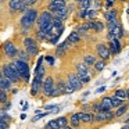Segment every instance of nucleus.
<instances>
[{
    "label": "nucleus",
    "instance_id": "obj_1",
    "mask_svg": "<svg viewBox=\"0 0 129 129\" xmlns=\"http://www.w3.org/2000/svg\"><path fill=\"white\" fill-rule=\"evenodd\" d=\"M38 15H39V9L34 7V9H28L25 13H22L17 22V26L20 28V35L28 36L29 32H32L35 29V24H36Z\"/></svg>",
    "mask_w": 129,
    "mask_h": 129
},
{
    "label": "nucleus",
    "instance_id": "obj_2",
    "mask_svg": "<svg viewBox=\"0 0 129 129\" xmlns=\"http://www.w3.org/2000/svg\"><path fill=\"white\" fill-rule=\"evenodd\" d=\"M10 64H11L13 67L15 68V71H17L18 76H20V81H21V85H22V86L28 85L29 81H31V64L20 61V60H17V58L11 60Z\"/></svg>",
    "mask_w": 129,
    "mask_h": 129
},
{
    "label": "nucleus",
    "instance_id": "obj_3",
    "mask_svg": "<svg viewBox=\"0 0 129 129\" xmlns=\"http://www.w3.org/2000/svg\"><path fill=\"white\" fill-rule=\"evenodd\" d=\"M21 45H22V49L29 54L31 58H36L40 54V45L36 39H35L32 35H28V36H24L22 40H21Z\"/></svg>",
    "mask_w": 129,
    "mask_h": 129
},
{
    "label": "nucleus",
    "instance_id": "obj_4",
    "mask_svg": "<svg viewBox=\"0 0 129 129\" xmlns=\"http://www.w3.org/2000/svg\"><path fill=\"white\" fill-rule=\"evenodd\" d=\"M0 70H2V74H3V78L7 79L9 82H11L14 86H20L21 81H20V76H18L15 68L10 64V61H3L0 64Z\"/></svg>",
    "mask_w": 129,
    "mask_h": 129
},
{
    "label": "nucleus",
    "instance_id": "obj_5",
    "mask_svg": "<svg viewBox=\"0 0 129 129\" xmlns=\"http://www.w3.org/2000/svg\"><path fill=\"white\" fill-rule=\"evenodd\" d=\"M20 46L14 42L13 39H7L2 45V56L6 58V61H11V60L17 58V53Z\"/></svg>",
    "mask_w": 129,
    "mask_h": 129
},
{
    "label": "nucleus",
    "instance_id": "obj_6",
    "mask_svg": "<svg viewBox=\"0 0 129 129\" xmlns=\"http://www.w3.org/2000/svg\"><path fill=\"white\" fill-rule=\"evenodd\" d=\"M56 86V79H54V75L51 72H47L43 79V85H42V94L45 97V100H49L50 97V93L53 90V87Z\"/></svg>",
    "mask_w": 129,
    "mask_h": 129
},
{
    "label": "nucleus",
    "instance_id": "obj_7",
    "mask_svg": "<svg viewBox=\"0 0 129 129\" xmlns=\"http://www.w3.org/2000/svg\"><path fill=\"white\" fill-rule=\"evenodd\" d=\"M64 76H65L67 82L71 85V86H72V89L75 90V92L83 89V83L81 82V79L78 78V75L75 74V71H74V70H71V71H64Z\"/></svg>",
    "mask_w": 129,
    "mask_h": 129
},
{
    "label": "nucleus",
    "instance_id": "obj_8",
    "mask_svg": "<svg viewBox=\"0 0 129 129\" xmlns=\"http://www.w3.org/2000/svg\"><path fill=\"white\" fill-rule=\"evenodd\" d=\"M94 51H96V57H99L100 60H103V61H108L110 58H111V53H110L108 50V46H107V43L104 42H97L94 45Z\"/></svg>",
    "mask_w": 129,
    "mask_h": 129
},
{
    "label": "nucleus",
    "instance_id": "obj_9",
    "mask_svg": "<svg viewBox=\"0 0 129 129\" xmlns=\"http://www.w3.org/2000/svg\"><path fill=\"white\" fill-rule=\"evenodd\" d=\"M51 21H53V14L50 11H47L46 9L42 10V11H39V15H38L36 24H35V29H39L42 26L49 25V24H51Z\"/></svg>",
    "mask_w": 129,
    "mask_h": 129
},
{
    "label": "nucleus",
    "instance_id": "obj_10",
    "mask_svg": "<svg viewBox=\"0 0 129 129\" xmlns=\"http://www.w3.org/2000/svg\"><path fill=\"white\" fill-rule=\"evenodd\" d=\"M67 6H68L67 0H47L46 2V10L50 11L51 14L58 11V10H61V9H64Z\"/></svg>",
    "mask_w": 129,
    "mask_h": 129
},
{
    "label": "nucleus",
    "instance_id": "obj_11",
    "mask_svg": "<svg viewBox=\"0 0 129 129\" xmlns=\"http://www.w3.org/2000/svg\"><path fill=\"white\" fill-rule=\"evenodd\" d=\"M72 46L74 45L70 42V40L65 39L61 45L57 46V49H56V58H64L65 54L68 53V50H70V47H72Z\"/></svg>",
    "mask_w": 129,
    "mask_h": 129
},
{
    "label": "nucleus",
    "instance_id": "obj_12",
    "mask_svg": "<svg viewBox=\"0 0 129 129\" xmlns=\"http://www.w3.org/2000/svg\"><path fill=\"white\" fill-rule=\"evenodd\" d=\"M107 46H108V50H110V53H111V57L112 56H118V54L122 51V45H121L119 39L110 40V42L107 43Z\"/></svg>",
    "mask_w": 129,
    "mask_h": 129
},
{
    "label": "nucleus",
    "instance_id": "obj_13",
    "mask_svg": "<svg viewBox=\"0 0 129 129\" xmlns=\"http://www.w3.org/2000/svg\"><path fill=\"white\" fill-rule=\"evenodd\" d=\"M9 13L11 14H21V6H22V0H10L6 4Z\"/></svg>",
    "mask_w": 129,
    "mask_h": 129
},
{
    "label": "nucleus",
    "instance_id": "obj_14",
    "mask_svg": "<svg viewBox=\"0 0 129 129\" xmlns=\"http://www.w3.org/2000/svg\"><path fill=\"white\" fill-rule=\"evenodd\" d=\"M56 87L58 89L60 94H65V86H67V79H65L64 75H61V74H57L56 78Z\"/></svg>",
    "mask_w": 129,
    "mask_h": 129
},
{
    "label": "nucleus",
    "instance_id": "obj_15",
    "mask_svg": "<svg viewBox=\"0 0 129 129\" xmlns=\"http://www.w3.org/2000/svg\"><path fill=\"white\" fill-rule=\"evenodd\" d=\"M119 10L118 9H110V10H107L106 11V14H104V18H106V21L107 22H115V21H118L119 20Z\"/></svg>",
    "mask_w": 129,
    "mask_h": 129
},
{
    "label": "nucleus",
    "instance_id": "obj_16",
    "mask_svg": "<svg viewBox=\"0 0 129 129\" xmlns=\"http://www.w3.org/2000/svg\"><path fill=\"white\" fill-rule=\"evenodd\" d=\"M79 118H81L82 125H93L94 123V114L93 112H81L79 111Z\"/></svg>",
    "mask_w": 129,
    "mask_h": 129
},
{
    "label": "nucleus",
    "instance_id": "obj_17",
    "mask_svg": "<svg viewBox=\"0 0 129 129\" xmlns=\"http://www.w3.org/2000/svg\"><path fill=\"white\" fill-rule=\"evenodd\" d=\"M68 118H70V126H72L74 129H81L82 128L81 118H79V111L70 114V115H68Z\"/></svg>",
    "mask_w": 129,
    "mask_h": 129
},
{
    "label": "nucleus",
    "instance_id": "obj_18",
    "mask_svg": "<svg viewBox=\"0 0 129 129\" xmlns=\"http://www.w3.org/2000/svg\"><path fill=\"white\" fill-rule=\"evenodd\" d=\"M99 101H100V106H101V111L104 112L112 111V104H111V97L110 96H103Z\"/></svg>",
    "mask_w": 129,
    "mask_h": 129
},
{
    "label": "nucleus",
    "instance_id": "obj_19",
    "mask_svg": "<svg viewBox=\"0 0 129 129\" xmlns=\"http://www.w3.org/2000/svg\"><path fill=\"white\" fill-rule=\"evenodd\" d=\"M32 32H34V34H32V36H34L39 43L47 42L49 38H50V35H49V34H46V32H43V31H39V29H34Z\"/></svg>",
    "mask_w": 129,
    "mask_h": 129
},
{
    "label": "nucleus",
    "instance_id": "obj_20",
    "mask_svg": "<svg viewBox=\"0 0 129 129\" xmlns=\"http://www.w3.org/2000/svg\"><path fill=\"white\" fill-rule=\"evenodd\" d=\"M126 112H129V104H128V103L122 104L121 107H118V108H115V110H114L115 119H121V118H122L123 115L126 114Z\"/></svg>",
    "mask_w": 129,
    "mask_h": 129
},
{
    "label": "nucleus",
    "instance_id": "obj_21",
    "mask_svg": "<svg viewBox=\"0 0 129 129\" xmlns=\"http://www.w3.org/2000/svg\"><path fill=\"white\" fill-rule=\"evenodd\" d=\"M96 61H97V57H96V54H92V53H86V54H83V57H82V62L86 64L89 68L93 67Z\"/></svg>",
    "mask_w": 129,
    "mask_h": 129
},
{
    "label": "nucleus",
    "instance_id": "obj_22",
    "mask_svg": "<svg viewBox=\"0 0 129 129\" xmlns=\"http://www.w3.org/2000/svg\"><path fill=\"white\" fill-rule=\"evenodd\" d=\"M17 60H20V61H24V62H28V64H31V61H34V60L29 57V54L26 53L25 50H24L22 47L18 49V53H17Z\"/></svg>",
    "mask_w": 129,
    "mask_h": 129
},
{
    "label": "nucleus",
    "instance_id": "obj_23",
    "mask_svg": "<svg viewBox=\"0 0 129 129\" xmlns=\"http://www.w3.org/2000/svg\"><path fill=\"white\" fill-rule=\"evenodd\" d=\"M13 87H14V85H13L11 82H9L7 79H4V78L0 79V90H4V92L10 93Z\"/></svg>",
    "mask_w": 129,
    "mask_h": 129
},
{
    "label": "nucleus",
    "instance_id": "obj_24",
    "mask_svg": "<svg viewBox=\"0 0 129 129\" xmlns=\"http://www.w3.org/2000/svg\"><path fill=\"white\" fill-rule=\"evenodd\" d=\"M67 39L70 40V42L72 43V45H78V43H81V42H82V38H81V35H79L78 32L75 31V29H74V31L71 32V34H70V36H68Z\"/></svg>",
    "mask_w": 129,
    "mask_h": 129
},
{
    "label": "nucleus",
    "instance_id": "obj_25",
    "mask_svg": "<svg viewBox=\"0 0 129 129\" xmlns=\"http://www.w3.org/2000/svg\"><path fill=\"white\" fill-rule=\"evenodd\" d=\"M57 123H58L60 129L65 128L67 125H70V118H68V115H61V117H57L56 118Z\"/></svg>",
    "mask_w": 129,
    "mask_h": 129
},
{
    "label": "nucleus",
    "instance_id": "obj_26",
    "mask_svg": "<svg viewBox=\"0 0 129 129\" xmlns=\"http://www.w3.org/2000/svg\"><path fill=\"white\" fill-rule=\"evenodd\" d=\"M104 29H106V24H104L103 21L96 20L94 21V26H93V32H94V34H101Z\"/></svg>",
    "mask_w": 129,
    "mask_h": 129
},
{
    "label": "nucleus",
    "instance_id": "obj_27",
    "mask_svg": "<svg viewBox=\"0 0 129 129\" xmlns=\"http://www.w3.org/2000/svg\"><path fill=\"white\" fill-rule=\"evenodd\" d=\"M92 4H93V0H82L81 3H78V10H89L92 9Z\"/></svg>",
    "mask_w": 129,
    "mask_h": 129
},
{
    "label": "nucleus",
    "instance_id": "obj_28",
    "mask_svg": "<svg viewBox=\"0 0 129 129\" xmlns=\"http://www.w3.org/2000/svg\"><path fill=\"white\" fill-rule=\"evenodd\" d=\"M107 67V62L103 61V60H97V61L94 62V65H93V68H94V72H101V71L104 70V68Z\"/></svg>",
    "mask_w": 129,
    "mask_h": 129
},
{
    "label": "nucleus",
    "instance_id": "obj_29",
    "mask_svg": "<svg viewBox=\"0 0 129 129\" xmlns=\"http://www.w3.org/2000/svg\"><path fill=\"white\" fill-rule=\"evenodd\" d=\"M110 97H111V104H112V108H114V110L118 108V107H121L122 104H125V101L121 100V99H118V97H115L114 94L110 96Z\"/></svg>",
    "mask_w": 129,
    "mask_h": 129
},
{
    "label": "nucleus",
    "instance_id": "obj_30",
    "mask_svg": "<svg viewBox=\"0 0 129 129\" xmlns=\"http://www.w3.org/2000/svg\"><path fill=\"white\" fill-rule=\"evenodd\" d=\"M42 129H60V126H58V123H57V121H56V118L54 119H50L47 123H46L45 126H43Z\"/></svg>",
    "mask_w": 129,
    "mask_h": 129
},
{
    "label": "nucleus",
    "instance_id": "obj_31",
    "mask_svg": "<svg viewBox=\"0 0 129 129\" xmlns=\"http://www.w3.org/2000/svg\"><path fill=\"white\" fill-rule=\"evenodd\" d=\"M38 0H22V4L25 6V9L28 10V9H34V7H36L38 6Z\"/></svg>",
    "mask_w": 129,
    "mask_h": 129
},
{
    "label": "nucleus",
    "instance_id": "obj_32",
    "mask_svg": "<svg viewBox=\"0 0 129 129\" xmlns=\"http://www.w3.org/2000/svg\"><path fill=\"white\" fill-rule=\"evenodd\" d=\"M96 17H97V11L93 9H89L86 10V21H93L96 20Z\"/></svg>",
    "mask_w": 129,
    "mask_h": 129
},
{
    "label": "nucleus",
    "instance_id": "obj_33",
    "mask_svg": "<svg viewBox=\"0 0 129 129\" xmlns=\"http://www.w3.org/2000/svg\"><path fill=\"white\" fill-rule=\"evenodd\" d=\"M114 96L118 99H121V100L125 101L126 100V94H125V89H115L114 90Z\"/></svg>",
    "mask_w": 129,
    "mask_h": 129
},
{
    "label": "nucleus",
    "instance_id": "obj_34",
    "mask_svg": "<svg viewBox=\"0 0 129 129\" xmlns=\"http://www.w3.org/2000/svg\"><path fill=\"white\" fill-rule=\"evenodd\" d=\"M0 121H3L6 123H11L13 118H11V115H9V112H0Z\"/></svg>",
    "mask_w": 129,
    "mask_h": 129
},
{
    "label": "nucleus",
    "instance_id": "obj_35",
    "mask_svg": "<svg viewBox=\"0 0 129 129\" xmlns=\"http://www.w3.org/2000/svg\"><path fill=\"white\" fill-rule=\"evenodd\" d=\"M45 61L49 64V67L53 68L54 64H56V56H51V54H47V56H45Z\"/></svg>",
    "mask_w": 129,
    "mask_h": 129
},
{
    "label": "nucleus",
    "instance_id": "obj_36",
    "mask_svg": "<svg viewBox=\"0 0 129 129\" xmlns=\"http://www.w3.org/2000/svg\"><path fill=\"white\" fill-rule=\"evenodd\" d=\"M9 100H10L9 93L4 92V90H0V104H6Z\"/></svg>",
    "mask_w": 129,
    "mask_h": 129
},
{
    "label": "nucleus",
    "instance_id": "obj_37",
    "mask_svg": "<svg viewBox=\"0 0 129 129\" xmlns=\"http://www.w3.org/2000/svg\"><path fill=\"white\" fill-rule=\"evenodd\" d=\"M101 111V106H100V101L96 100L92 103V112L93 114H96V112H100Z\"/></svg>",
    "mask_w": 129,
    "mask_h": 129
},
{
    "label": "nucleus",
    "instance_id": "obj_38",
    "mask_svg": "<svg viewBox=\"0 0 129 129\" xmlns=\"http://www.w3.org/2000/svg\"><path fill=\"white\" fill-rule=\"evenodd\" d=\"M81 112H92V103H83L81 106Z\"/></svg>",
    "mask_w": 129,
    "mask_h": 129
},
{
    "label": "nucleus",
    "instance_id": "obj_39",
    "mask_svg": "<svg viewBox=\"0 0 129 129\" xmlns=\"http://www.w3.org/2000/svg\"><path fill=\"white\" fill-rule=\"evenodd\" d=\"M58 40H60V36H58V35H56V34H53L50 38H49L47 43H49V45H57Z\"/></svg>",
    "mask_w": 129,
    "mask_h": 129
},
{
    "label": "nucleus",
    "instance_id": "obj_40",
    "mask_svg": "<svg viewBox=\"0 0 129 129\" xmlns=\"http://www.w3.org/2000/svg\"><path fill=\"white\" fill-rule=\"evenodd\" d=\"M46 115H50V111H46V112H40V114H36V117H34L31 119V122H36V121H39L40 118H45Z\"/></svg>",
    "mask_w": 129,
    "mask_h": 129
},
{
    "label": "nucleus",
    "instance_id": "obj_41",
    "mask_svg": "<svg viewBox=\"0 0 129 129\" xmlns=\"http://www.w3.org/2000/svg\"><path fill=\"white\" fill-rule=\"evenodd\" d=\"M92 7H94L93 10H96V11H97V10H100L101 7H103V2H101V0H93Z\"/></svg>",
    "mask_w": 129,
    "mask_h": 129
},
{
    "label": "nucleus",
    "instance_id": "obj_42",
    "mask_svg": "<svg viewBox=\"0 0 129 129\" xmlns=\"http://www.w3.org/2000/svg\"><path fill=\"white\" fill-rule=\"evenodd\" d=\"M60 96H61V94H60L58 89H57V87L54 86V87H53V90H51V93H50V97H49V99H56V97H60Z\"/></svg>",
    "mask_w": 129,
    "mask_h": 129
},
{
    "label": "nucleus",
    "instance_id": "obj_43",
    "mask_svg": "<svg viewBox=\"0 0 129 129\" xmlns=\"http://www.w3.org/2000/svg\"><path fill=\"white\" fill-rule=\"evenodd\" d=\"M54 107H56V106H53V104H46V106H45V110H47V111H51Z\"/></svg>",
    "mask_w": 129,
    "mask_h": 129
},
{
    "label": "nucleus",
    "instance_id": "obj_44",
    "mask_svg": "<svg viewBox=\"0 0 129 129\" xmlns=\"http://www.w3.org/2000/svg\"><path fill=\"white\" fill-rule=\"evenodd\" d=\"M103 92H106V86H101V87H99V89L96 90V93H103Z\"/></svg>",
    "mask_w": 129,
    "mask_h": 129
},
{
    "label": "nucleus",
    "instance_id": "obj_45",
    "mask_svg": "<svg viewBox=\"0 0 129 129\" xmlns=\"http://www.w3.org/2000/svg\"><path fill=\"white\" fill-rule=\"evenodd\" d=\"M125 94H126V100H129V87L125 89Z\"/></svg>",
    "mask_w": 129,
    "mask_h": 129
},
{
    "label": "nucleus",
    "instance_id": "obj_46",
    "mask_svg": "<svg viewBox=\"0 0 129 129\" xmlns=\"http://www.w3.org/2000/svg\"><path fill=\"white\" fill-rule=\"evenodd\" d=\"M104 2H106V3H117V0H104Z\"/></svg>",
    "mask_w": 129,
    "mask_h": 129
},
{
    "label": "nucleus",
    "instance_id": "obj_47",
    "mask_svg": "<svg viewBox=\"0 0 129 129\" xmlns=\"http://www.w3.org/2000/svg\"><path fill=\"white\" fill-rule=\"evenodd\" d=\"M121 129H129V125H123V126H121Z\"/></svg>",
    "mask_w": 129,
    "mask_h": 129
},
{
    "label": "nucleus",
    "instance_id": "obj_48",
    "mask_svg": "<svg viewBox=\"0 0 129 129\" xmlns=\"http://www.w3.org/2000/svg\"><path fill=\"white\" fill-rule=\"evenodd\" d=\"M9 2H10V0H0V3H6V4L9 3Z\"/></svg>",
    "mask_w": 129,
    "mask_h": 129
},
{
    "label": "nucleus",
    "instance_id": "obj_49",
    "mask_svg": "<svg viewBox=\"0 0 129 129\" xmlns=\"http://www.w3.org/2000/svg\"><path fill=\"white\" fill-rule=\"evenodd\" d=\"M26 118V114H21V119H25Z\"/></svg>",
    "mask_w": 129,
    "mask_h": 129
},
{
    "label": "nucleus",
    "instance_id": "obj_50",
    "mask_svg": "<svg viewBox=\"0 0 129 129\" xmlns=\"http://www.w3.org/2000/svg\"><path fill=\"white\" fill-rule=\"evenodd\" d=\"M62 129H74V128H72V126H70V125H67L65 128H62Z\"/></svg>",
    "mask_w": 129,
    "mask_h": 129
},
{
    "label": "nucleus",
    "instance_id": "obj_51",
    "mask_svg": "<svg viewBox=\"0 0 129 129\" xmlns=\"http://www.w3.org/2000/svg\"><path fill=\"white\" fill-rule=\"evenodd\" d=\"M3 78V74H2V70H0V79Z\"/></svg>",
    "mask_w": 129,
    "mask_h": 129
},
{
    "label": "nucleus",
    "instance_id": "obj_52",
    "mask_svg": "<svg viewBox=\"0 0 129 129\" xmlns=\"http://www.w3.org/2000/svg\"><path fill=\"white\" fill-rule=\"evenodd\" d=\"M38 2H40V3H43V2H45V3H46V2H47V0H38Z\"/></svg>",
    "mask_w": 129,
    "mask_h": 129
},
{
    "label": "nucleus",
    "instance_id": "obj_53",
    "mask_svg": "<svg viewBox=\"0 0 129 129\" xmlns=\"http://www.w3.org/2000/svg\"><path fill=\"white\" fill-rule=\"evenodd\" d=\"M126 13H128V14H129V9H128V10H126Z\"/></svg>",
    "mask_w": 129,
    "mask_h": 129
},
{
    "label": "nucleus",
    "instance_id": "obj_54",
    "mask_svg": "<svg viewBox=\"0 0 129 129\" xmlns=\"http://www.w3.org/2000/svg\"><path fill=\"white\" fill-rule=\"evenodd\" d=\"M121 2H125V0H121Z\"/></svg>",
    "mask_w": 129,
    "mask_h": 129
},
{
    "label": "nucleus",
    "instance_id": "obj_55",
    "mask_svg": "<svg viewBox=\"0 0 129 129\" xmlns=\"http://www.w3.org/2000/svg\"><path fill=\"white\" fill-rule=\"evenodd\" d=\"M67 2H68V0H67Z\"/></svg>",
    "mask_w": 129,
    "mask_h": 129
}]
</instances>
